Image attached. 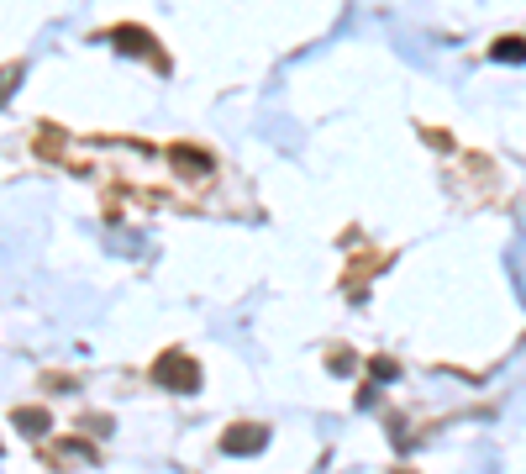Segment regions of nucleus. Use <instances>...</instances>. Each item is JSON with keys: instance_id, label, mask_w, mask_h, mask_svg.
I'll list each match as a JSON object with an SVG mask.
<instances>
[{"instance_id": "f257e3e1", "label": "nucleus", "mask_w": 526, "mask_h": 474, "mask_svg": "<svg viewBox=\"0 0 526 474\" xmlns=\"http://www.w3.org/2000/svg\"><path fill=\"white\" fill-rule=\"evenodd\" d=\"M153 385L190 396V390H200V364L184 354V348H164V354L153 358Z\"/></svg>"}, {"instance_id": "f03ea898", "label": "nucleus", "mask_w": 526, "mask_h": 474, "mask_svg": "<svg viewBox=\"0 0 526 474\" xmlns=\"http://www.w3.org/2000/svg\"><path fill=\"white\" fill-rule=\"evenodd\" d=\"M263 448H269V427H258V421H237L222 432V454H232V459H253Z\"/></svg>"}, {"instance_id": "7ed1b4c3", "label": "nucleus", "mask_w": 526, "mask_h": 474, "mask_svg": "<svg viewBox=\"0 0 526 474\" xmlns=\"http://www.w3.org/2000/svg\"><path fill=\"white\" fill-rule=\"evenodd\" d=\"M106 43H117L121 53H132V59H158V37H153V32H142V27H132V21H126V27H111V32H106ZM164 63V59H158ZM164 69H169V63H164Z\"/></svg>"}, {"instance_id": "20e7f679", "label": "nucleus", "mask_w": 526, "mask_h": 474, "mask_svg": "<svg viewBox=\"0 0 526 474\" xmlns=\"http://www.w3.org/2000/svg\"><path fill=\"white\" fill-rule=\"evenodd\" d=\"M169 159H174V169L179 175H195V179H206L216 164H211V153H200V148H190V143H174L169 148Z\"/></svg>"}, {"instance_id": "39448f33", "label": "nucleus", "mask_w": 526, "mask_h": 474, "mask_svg": "<svg viewBox=\"0 0 526 474\" xmlns=\"http://www.w3.org/2000/svg\"><path fill=\"white\" fill-rule=\"evenodd\" d=\"M11 427H16L21 437H43V432H48V412H43V406H16V412H11Z\"/></svg>"}, {"instance_id": "423d86ee", "label": "nucleus", "mask_w": 526, "mask_h": 474, "mask_svg": "<svg viewBox=\"0 0 526 474\" xmlns=\"http://www.w3.org/2000/svg\"><path fill=\"white\" fill-rule=\"evenodd\" d=\"M490 59L495 63H526V37H500V43L490 48Z\"/></svg>"}, {"instance_id": "0eeeda50", "label": "nucleus", "mask_w": 526, "mask_h": 474, "mask_svg": "<svg viewBox=\"0 0 526 474\" xmlns=\"http://www.w3.org/2000/svg\"><path fill=\"white\" fill-rule=\"evenodd\" d=\"M368 374H374V380H395V374H401V364H395V358H368Z\"/></svg>"}, {"instance_id": "6e6552de", "label": "nucleus", "mask_w": 526, "mask_h": 474, "mask_svg": "<svg viewBox=\"0 0 526 474\" xmlns=\"http://www.w3.org/2000/svg\"><path fill=\"white\" fill-rule=\"evenodd\" d=\"M59 459H79V464H95V448H90V443H63Z\"/></svg>"}, {"instance_id": "1a4fd4ad", "label": "nucleus", "mask_w": 526, "mask_h": 474, "mask_svg": "<svg viewBox=\"0 0 526 474\" xmlns=\"http://www.w3.org/2000/svg\"><path fill=\"white\" fill-rule=\"evenodd\" d=\"M327 364H332V374H348V369H352V354H332Z\"/></svg>"}]
</instances>
